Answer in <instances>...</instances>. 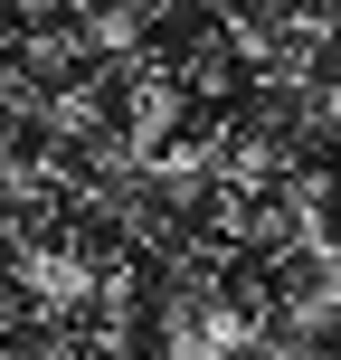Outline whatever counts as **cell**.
<instances>
[{
	"instance_id": "cell-2",
	"label": "cell",
	"mask_w": 341,
	"mask_h": 360,
	"mask_svg": "<svg viewBox=\"0 0 341 360\" xmlns=\"http://www.w3.org/2000/svg\"><path fill=\"white\" fill-rule=\"evenodd\" d=\"M29 285L48 294V304H86V285H95V275L76 266V256H29Z\"/></svg>"
},
{
	"instance_id": "cell-4",
	"label": "cell",
	"mask_w": 341,
	"mask_h": 360,
	"mask_svg": "<svg viewBox=\"0 0 341 360\" xmlns=\"http://www.w3.org/2000/svg\"><path fill=\"white\" fill-rule=\"evenodd\" d=\"M332 124H341V86H332Z\"/></svg>"
},
{
	"instance_id": "cell-1",
	"label": "cell",
	"mask_w": 341,
	"mask_h": 360,
	"mask_svg": "<svg viewBox=\"0 0 341 360\" xmlns=\"http://www.w3.org/2000/svg\"><path fill=\"white\" fill-rule=\"evenodd\" d=\"M171 133H180V95H171V86L133 95V152H162Z\"/></svg>"
},
{
	"instance_id": "cell-3",
	"label": "cell",
	"mask_w": 341,
	"mask_h": 360,
	"mask_svg": "<svg viewBox=\"0 0 341 360\" xmlns=\"http://www.w3.org/2000/svg\"><path fill=\"white\" fill-rule=\"evenodd\" d=\"M228 342H247V323H237V313H209L199 332H180V351H228Z\"/></svg>"
}]
</instances>
